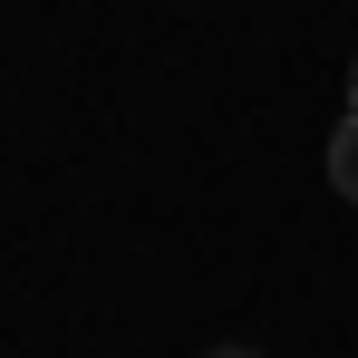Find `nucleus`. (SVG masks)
Segmentation results:
<instances>
[{
  "mask_svg": "<svg viewBox=\"0 0 358 358\" xmlns=\"http://www.w3.org/2000/svg\"><path fill=\"white\" fill-rule=\"evenodd\" d=\"M213 358H252V349H213Z\"/></svg>",
  "mask_w": 358,
  "mask_h": 358,
  "instance_id": "obj_3",
  "label": "nucleus"
},
{
  "mask_svg": "<svg viewBox=\"0 0 358 358\" xmlns=\"http://www.w3.org/2000/svg\"><path fill=\"white\" fill-rule=\"evenodd\" d=\"M329 184H339V203H358V107L339 117V136H329Z\"/></svg>",
  "mask_w": 358,
  "mask_h": 358,
  "instance_id": "obj_1",
  "label": "nucleus"
},
{
  "mask_svg": "<svg viewBox=\"0 0 358 358\" xmlns=\"http://www.w3.org/2000/svg\"><path fill=\"white\" fill-rule=\"evenodd\" d=\"M349 107H358V68H349Z\"/></svg>",
  "mask_w": 358,
  "mask_h": 358,
  "instance_id": "obj_2",
  "label": "nucleus"
}]
</instances>
